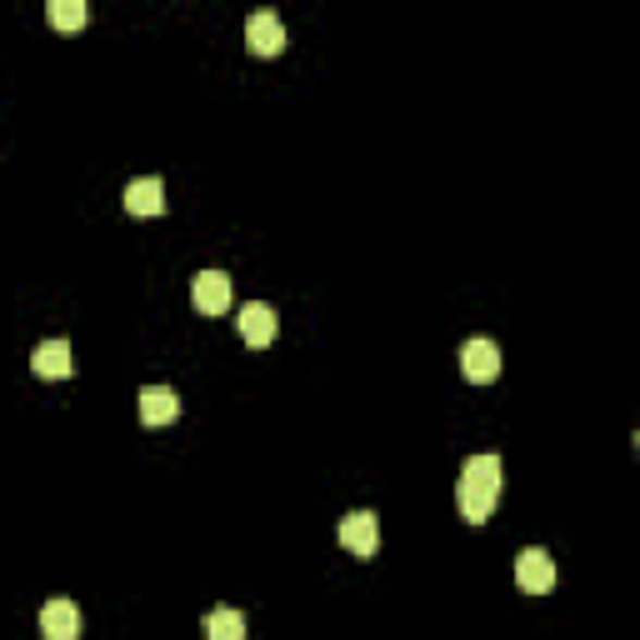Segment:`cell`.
I'll return each mask as SVG.
<instances>
[{
    "mask_svg": "<svg viewBox=\"0 0 640 640\" xmlns=\"http://www.w3.org/2000/svg\"><path fill=\"white\" fill-rule=\"evenodd\" d=\"M495 501H501V456H470L456 480L460 516H466L470 526H480V520L495 510Z\"/></svg>",
    "mask_w": 640,
    "mask_h": 640,
    "instance_id": "1",
    "label": "cell"
},
{
    "mask_svg": "<svg viewBox=\"0 0 640 640\" xmlns=\"http://www.w3.org/2000/svg\"><path fill=\"white\" fill-rule=\"evenodd\" d=\"M341 545L350 555H360V561H370V555L381 551V520H376V510H350V516H341Z\"/></svg>",
    "mask_w": 640,
    "mask_h": 640,
    "instance_id": "2",
    "label": "cell"
},
{
    "mask_svg": "<svg viewBox=\"0 0 640 640\" xmlns=\"http://www.w3.org/2000/svg\"><path fill=\"white\" fill-rule=\"evenodd\" d=\"M460 370H466V381L485 385L501 376V345L485 341V335H476V341L460 345Z\"/></svg>",
    "mask_w": 640,
    "mask_h": 640,
    "instance_id": "3",
    "label": "cell"
},
{
    "mask_svg": "<svg viewBox=\"0 0 640 640\" xmlns=\"http://www.w3.org/2000/svg\"><path fill=\"white\" fill-rule=\"evenodd\" d=\"M516 580H520V591L545 595L555 586V561L541 551V545H530V551L516 555Z\"/></svg>",
    "mask_w": 640,
    "mask_h": 640,
    "instance_id": "4",
    "label": "cell"
},
{
    "mask_svg": "<svg viewBox=\"0 0 640 640\" xmlns=\"http://www.w3.org/2000/svg\"><path fill=\"white\" fill-rule=\"evenodd\" d=\"M246 40H250V50H256V56H281V50H285V21L275 11H250Z\"/></svg>",
    "mask_w": 640,
    "mask_h": 640,
    "instance_id": "5",
    "label": "cell"
},
{
    "mask_svg": "<svg viewBox=\"0 0 640 640\" xmlns=\"http://www.w3.org/2000/svg\"><path fill=\"white\" fill-rule=\"evenodd\" d=\"M190 300H196V310H206V316L231 310V275L225 271H200L196 281H190Z\"/></svg>",
    "mask_w": 640,
    "mask_h": 640,
    "instance_id": "6",
    "label": "cell"
},
{
    "mask_svg": "<svg viewBox=\"0 0 640 640\" xmlns=\"http://www.w3.org/2000/svg\"><path fill=\"white\" fill-rule=\"evenodd\" d=\"M40 636L46 640H75L81 636V611H75V601L56 595V601L40 605Z\"/></svg>",
    "mask_w": 640,
    "mask_h": 640,
    "instance_id": "7",
    "label": "cell"
},
{
    "mask_svg": "<svg viewBox=\"0 0 640 640\" xmlns=\"http://www.w3.org/2000/svg\"><path fill=\"white\" fill-rule=\"evenodd\" d=\"M235 325H241V341L256 345V350L275 341V310L266 306V300H250V306H241V320H235Z\"/></svg>",
    "mask_w": 640,
    "mask_h": 640,
    "instance_id": "8",
    "label": "cell"
},
{
    "mask_svg": "<svg viewBox=\"0 0 640 640\" xmlns=\"http://www.w3.org/2000/svg\"><path fill=\"white\" fill-rule=\"evenodd\" d=\"M30 370L36 376H46V381H65L71 376V341H40L36 350H30Z\"/></svg>",
    "mask_w": 640,
    "mask_h": 640,
    "instance_id": "9",
    "label": "cell"
},
{
    "mask_svg": "<svg viewBox=\"0 0 640 640\" xmlns=\"http://www.w3.org/2000/svg\"><path fill=\"white\" fill-rule=\"evenodd\" d=\"M175 416H181V395L171 385H146L140 391V420L146 426H171Z\"/></svg>",
    "mask_w": 640,
    "mask_h": 640,
    "instance_id": "10",
    "label": "cell"
},
{
    "mask_svg": "<svg viewBox=\"0 0 640 640\" xmlns=\"http://www.w3.org/2000/svg\"><path fill=\"white\" fill-rule=\"evenodd\" d=\"M125 210H131V216H160V210H165V185H160V175H140V181L125 185Z\"/></svg>",
    "mask_w": 640,
    "mask_h": 640,
    "instance_id": "11",
    "label": "cell"
},
{
    "mask_svg": "<svg viewBox=\"0 0 640 640\" xmlns=\"http://www.w3.org/2000/svg\"><path fill=\"white\" fill-rule=\"evenodd\" d=\"M206 640H246V616L231 605H216L206 616Z\"/></svg>",
    "mask_w": 640,
    "mask_h": 640,
    "instance_id": "12",
    "label": "cell"
},
{
    "mask_svg": "<svg viewBox=\"0 0 640 640\" xmlns=\"http://www.w3.org/2000/svg\"><path fill=\"white\" fill-rule=\"evenodd\" d=\"M86 0H50V25H61V30H75V25H86Z\"/></svg>",
    "mask_w": 640,
    "mask_h": 640,
    "instance_id": "13",
    "label": "cell"
}]
</instances>
